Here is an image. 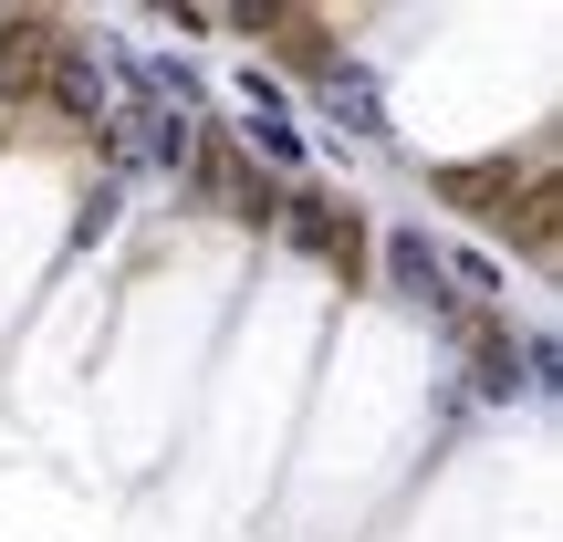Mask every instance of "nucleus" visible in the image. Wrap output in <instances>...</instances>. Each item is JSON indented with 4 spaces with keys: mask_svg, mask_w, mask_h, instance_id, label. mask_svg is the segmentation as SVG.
Segmentation results:
<instances>
[{
    "mask_svg": "<svg viewBox=\"0 0 563 542\" xmlns=\"http://www.w3.org/2000/svg\"><path fill=\"white\" fill-rule=\"evenodd\" d=\"M282 230H292V251H313V262H355V209H334L323 188H282V209H272Z\"/></svg>",
    "mask_w": 563,
    "mask_h": 542,
    "instance_id": "f257e3e1",
    "label": "nucleus"
},
{
    "mask_svg": "<svg viewBox=\"0 0 563 542\" xmlns=\"http://www.w3.org/2000/svg\"><path fill=\"white\" fill-rule=\"evenodd\" d=\"M42 95H53L74 125H115V84H104V63L74 53V42H53V74H42Z\"/></svg>",
    "mask_w": 563,
    "mask_h": 542,
    "instance_id": "f03ea898",
    "label": "nucleus"
},
{
    "mask_svg": "<svg viewBox=\"0 0 563 542\" xmlns=\"http://www.w3.org/2000/svg\"><path fill=\"white\" fill-rule=\"evenodd\" d=\"M386 281H397V292H407V302H428V313H439V323H449V334H470V313H460V302H449V292H439V251H428V241H418V230H386Z\"/></svg>",
    "mask_w": 563,
    "mask_h": 542,
    "instance_id": "7ed1b4c3",
    "label": "nucleus"
},
{
    "mask_svg": "<svg viewBox=\"0 0 563 542\" xmlns=\"http://www.w3.org/2000/svg\"><path fill=\"white\" fill-rule=\"evenodd\" d=\"M313 104L334 125H355V136H386V104H376V84H365L355 63H323V74H313Z\"/></svg>",
    "mask_w": 563,
    "mask_h": 542,
    "instance_id": "20e7f679",
    "label": "nucleus"
},
{
    "mask_svg": "<svg viewBox=\"0 0 563 542\" xmlns=\"http://www.w3.org/2000/svg\"><path fill=\"white\" fill-rule=\"evenodd\" d=\"M42 74H53V32L42 21H11L0 32V95H42Z\"/></svg>",
    "mask_w": 563,
    "mask_h": 542,
    "instance_id": "39448f33",
    "label": "nucleus"
},
{
    "mask_svg": "<svg viewBox=\"0 0 563 542\" xmlns=\"http://www.w3.org/2000/svg\"><path fill=\"white\" fill-rule=\"evenodd\" d=\"M439 188H449L460 209H501V199H511V167H449Z\"/></svg>",
    "mask_w": 563,
    "mask_h": 542,
    "instance_id": "423d86ee",
    "label": "nucleus"
}]
</instances>
